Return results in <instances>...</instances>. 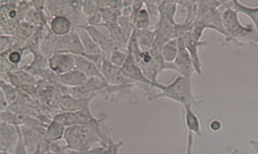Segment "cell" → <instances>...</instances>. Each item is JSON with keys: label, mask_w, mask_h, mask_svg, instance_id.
Instances as JSON below:
<instances>
[{"label": "cell", "mask_w": 258, "mask_h": 154, "mask_svg": "<svg viewBox=\"0 0 258 154\" xmlns=\"http://www.w3.org/2000/svg\"><path fill=\"white\" fill-rule=\"evenodd\" d=\"M178 50V38H173L166 42L161 48V54L164 62H172Z\"/></svg>", "instance_id": "7402d4cb"}, {"label": "cell", "mask_w": 258, "mask_h": 154, "mask_svg": "<svg viewBox=\"0 0 258 154\" xmlns=\"http://www.w3.org/2000/svg\"><path fill=\"white\" fill-rule=\"evenodd\" d=\"M85 29L102 51L108 50L111 46V41L109 37L95 26L89 25Z\"/></svg>", "instance_id": "44dd1931"}, {"label": "cell", "mask_w": 258, "mask_h": 154, "mask_svg": "<svg viewBox=\"0 0 258 154\" xmlns=\"http://www.w3.org/2000/svg\"><path fill=\"white\" fill-rule=\"evenodd\" d=\"M75 56L76 69L84 73L88 78H99L104 80L100 68L93 62L83 55Z\"/></svg>", "instance_id": "9a60e30c"}, {"label": "cell", "mask_w": 258, "mask_h": 154, "mask_svg": "<svg viewBox=\"0 0 258 154\" xmlns=\"http://www.w3.org/2000/svg\"><path fill=\"white\" fill-rule=\"evenodd\" d=\"M0 97L1 112H4L8 110L9 103L1 90Z\"/></svg>", "instance_id": "4dcf8cb0"}, {"label": "cell", "mask_w": 258, "mask_h": 154, "mask_svg": "<svg viewBox=\"0 0 258 154\" xmlns=\"http://www.w3.org/2000/svg\"><path fill=\"white\" fill-rule=\"evenodd\" d=\"M194 143V134L187 131L185 154H192Z\"/></svg>", "instance_id": "83f0119b"}, {"label": "cell", "mask_w": 258, "mask_h": 154, "mask_svg": "<svg viewBox=\"0 0 258 154\" xmlns=\"http://www.w3.org/2000/svg\"><path fill=\"white\" fill-rule=\"evenodd\" d=\"M133 4L131 19L136 29L141 30L148 28L151 23L149 13L144 7V2L136 1Z\"/></svg>", "instance_id": "4fadbf2b"}, {"label": "cell", "mask_w": 258, "mask_h": 154, "mask_svg": "<svg viewBox=\"0 0 258 154\" xmlns=\"http://www.w3.org/2000/svg\"><path fill=\"white\" fill-rule=\"evenodd\" d=\"M121 69L123 74L132 81L139 85L142 84L150 86L152 81L146 76L131 53L128 51H127L126 60Z\"/></svg>", "instance_id": "7c38bea8"}, {"label": "cell", "mask_w": 258, "mask_h": 154, "mask_svg": "<svg viewBox=\"0 0 258 154\" xmlns=\"http://www.w3.org/2000/svg\"><path fill=\"white\" fill-rule=\"evenodd\" d=\"M68 151L69 154H87V152L75 151L68 149Z\"/></svg>", "instance_id": "d6a6232c"}, {"label": "cell", "mask_w": 258, "mask_h": 154, "mask_svg": "<svg viewBox=\"0 0 258 154\" xmlns=\"http://www.w3.org/2000/svg\"><path fill=\"white\" fill-rule=\"evenodd\" d=\"M150 87L158 89L159 92L147 97L149 102L164 98L175 102L183 107L187 105L198 106L203 102L196 98L191 80L183 76L178 75L167 84L152 81Z\"/></svg>", "instance_id": "3957f363"}, {"label": "cell", "mask_w": 258, "mask_h": 154, "mask_svg": "<svg viewBox=\"0 0 258 154\" xmlns=\"http://www.w3.org/2000/svg\"><path fill=\"white\" fill-rule=\"evenodd\" d=\"M52 119L66 127L78 125H94L100 121V116L95 117L91 111H62L55 115Z\"/></svg>", "instance_id": "52a82bcc"}, {"label": "cell", "mask_w": 258, "mask_h": 154, "mask_svg": "<svg viewBox=\"0 0 258 154\" xmlns=\"http://www.w3.org/2000/svg\"><path fill=\"white\" fill-rule=\"evenodd\" d=\"M94 98L80 99L68 95H65L60 99V108L62 111H91L90 107V103Z\"/></svg>", "instance_id": "5bb4252c"}, {"label": "cell", "mask_w": 258, "mask_h": 154, "mask_svg": "<svg viewBox=\"0 0 258 154\" xmlns=\"http://www.w3.org/2000/svg\"><path fill=\"white\" fill-rule=\"evenodd\" d=\"M127 56V51H123L118 48L113 49L110 53L109 60L114 65L121 67Z\"/></svg>", "instance_id": "d4e9b609"}, {"label": "cell", "mask_w": 258, "mask_h": 154, "mask_svg": "<svg viewBox=\"0 0 258 154\" xmlns=\"http://www.w3.org/2000/svg\"><path fill=\"white\" fill-rule=\"evenodd\" d=\"M181 37L184 45L190 55L195 73L198 75L202 74V67L199 52L200 48L207 45V42L196 40L190 31L185 33Z\"/></svg>", "instance_id": "9c48e42d"}, {"label": "cell", "mask_w": 258, "mask_h": 154, "mask_svg": "<svg viewBox=\"0 0 258 154\" xmlns=\"http://www.w3.org/2000/svg\"><path fill=\"white\" fill-rule=\"evenodd\" d=\"M192 106L187 105L183 107L184 121L187 131L201 137L202 135L200 120L192 109Z\"/></svg>", "instance_id": "e0dca14e"}, {"label": "cell", "mask_w": 258, "mask_h": 154, "mask_svg": "<svg viewBox=\"0 0 258 154\" xmlns=\"http://www.w3.org/2000/svg\"><path fill=\"white\" fill-rule=\"evenodd\" d=\"M50 28L52 32L56 35L66 36L72 32V23L68 17L57 16L50 22Z\"/></svg>", "instance_id": "ac0fdd59"}, {"label": "cell", "mask_w": 258, "mask_h": 154, "mask_svg": "<svg viewBox=\"0 0 258 154\" xmlns=\"http://www.w3.org/2000/svg\"><path fill=\"white\" fill-rule=\"evenodd\" d=\"M222 123L221 121L217 119H214L211 120L209 123L210 129L214 132H217L221 129Z\"/></svg>", "instance_id": "f546056e"}, {"label": "cell", "mask_w": 258, "mask_h": 154, "mask_svg": "<svg viewBox=\"0 0 258 154\" xmlns=\"http://www.w3.org/2000/svg\"><path fill=\"white\" fill-rule=\"evenodd\" d=\"M1 152L13 153L20 130V126H16L1 121Z\"/></svg>", "instance_id": "30bf717a"}, {"label": "cell", "mask_w": 258, "mask_h": 154, "mask_svg": "<svg viewBox=\"0 0 258 154\" xmlns=\"http://www.w3.org/2000/svg\"><path fill=\"white\" fill-rule=\"evenodd\" d=\"M99 122L94 125H78L66 127L63 139L67 148L88 152L100 145L108 126V114L100 113Z\"/></svg>", "instance_id": "6da1fadb"}, {"label": "cell", "mask_w": 258, "mask_h": 154, "mask_svg": "<svg viewBox=\"0 0 258 154\" xmlns=\"http://www.w3.org/2000/svg\"><path fill=\"white\" fill-rule=\"evenodd\" d=\"M81 39L85 53L87 54H99L102 53V50L94 41L85 29L80 28L76 31Z\"/></svg>", "instance_id": "ffe728a7"}, {"label": "cell", "mask_w": 258, "mask_h": 154, "mask_svg": "<svg viewBox=\"0 0 258 154\" xmlns=\"http://www.w3.org/2000/svg\"><path fill=\"white\" fill-rule=\"evenodd\" d=\"M178 50L175 60L172 62H164L163 69L170 70L191 80L195 70L190 55L185 48L181 36L178 38Z\"/></svg>", "instance_id": "5b68a950"}, {"label": "cell", "mask_w": 258, "mask_h": 154, "mask_svg": "<svg viewBox=\"0 0 258 154\" xmlns=\"http://www.w3.org/2000/svg\"><path fill=\"white\" fill-rule=\"evenodd\" d=\"M48 64L54 73L61 74L76 68L75 56L68 52L56 53L49 57Z\"/></svg>", "instance_id": "8fae6325"}, {"label": "cell", "mask_w": 258, "mask_h": 154, "mask_svg": "<svg viewBox=\"0 0 258 154\" xmlns=\"http://www.w3.org/2000/svg\"><path fill=\"white\" fill-rule=\"evenodd\" d=\"M249 142V145L255 151V154H258V140L252 139L250 140Z\"/></svg>", "instance_id": "1f68e13d"}, {"label": "cell", "mask_w": 258, "mask_h": 154, "mask_svg": "<svg viewBox=\"0 0 258 154\" xmlns=\"http://www.w3.org/2000/svg\"><path fill=\"white\" fill-rule=\"evenodd\" d=\"M222 1H200L198 2L196 18L204 29H211L228 38L224 30L221 18L220 7Z\"/></svg>", "instance_id": "277c9868"}, {"label": "cell", "mask_w": 258, "mask_h": 154, "mask_svg": "<svg viewBox=\"0 0 258 154\" xmlns=\"http://www.w3.org/2000/svg\"><path fill=\"white\" fill-rule=\"evenodd\" d=\"M1 154H14V153H7V152H1Z\"/></svg>", "instance_id": "d590c367"}, {"label": "cell", "mask_w": 258, "mask_h": 154, "mask_svg": "<svg viewBox=\"0 0 258 154\" xmlns=\"http://www.w3.org/2000/svg\"><path fill=\"white\" fill-rule=\"evenodd\" d=\"M69 35V52L74 55H83L85 53L84 48L77 32H71Z\"/></svg>", "instance_id": "cb8c5ba5"}, {"label": "cell", "mask_w": 258, "mask_h": 154, "mask_svg": "<svg viewBox=\"0 0 258 154\" xmlns=\"http://www.w3.org/2000/svg\"><path fill=\"white\" fill-rule=\"evenodd\" d=\"M66 129L62 123L52 119L46 127V135L50 141L59 140L63 138Z\"/></svg>", "instance_id": "603a6c76"}, {"label": "cell", "mask_w": 258, "mask_h": 154, "mask_svg": "<svg viewBox=\"0 0 258 154\" xmlns=\"http://www.w3.org/2000/svg\"><path fill=\"white\" fill-rule=\"evenodd\" d=\"M1 90L4 93L9 104L16 101L17 97V91L12 85L2 81Z\"/></svg>", "instance_id": "484cf974"}, {"label": "cell", "mask_w": 258, "mask_h": 154, "mask_svg": "<svg viewBox=\"0 0 258 154\" xmlns=\"http://www.w3.org/2000/svg\"><path fill=\"white\" fill-rule=\"evenodd\" d=\"M222 22L228 38L222 45L232 42L238 46L248 45L258 47V32L253 25H244L239 19V13L232 7V1H222L220 7Z\"/></svg>", "instance_id": "7a4b0ae2"}, {"label": "cell", "mask_w": 258, "mask_h": 154, "mask_svg": "<svg viewBox=\"0 0 258 154\" xmlns=\"http://www.w3.org/2000/svg\"><path fill=\"white\" fill-rule=\"evenodd\" d=\"M229 154H241L237 148H233Z\"/></svg>", "instance_id": "836d02e7"}, {"label": "cell", "mask_w": 258, "mask_h": 154, "mask_svg": "<svg viewBox=\"0 0 258 154\" xmlns=\"http://www.w3.org/2000/svg\"><path fill=\"white\" fill-rule=\"evenodd\" d=\"M96 3L94 1H84L83 3L82 10L87 16H92L96 10Z\"/></svg>", "instance_id": "4316f807"}, {"label": "cell", "mask_w": 258, "mask_h": 154, "mask_svg": "<svg viewBox=\"0 0 258 154\" xmlns=\"http://www.w3.org/2000/svg\"><path fill=\"white\" fill-rule=\"evenodd\" d=\"M232 7L238 13H242L248 17L252 23V25L258 32V6L251 7L246 6L239 1H232Z\"/></svg>", "instance_id": "d6986e66"}, {"label": "cell", "mask_w": 258, "mask_h": 154, "mask_svg": "<svg viewBox=\"0 0 258 154\" xmlns=\"http://www.w3.org/2000/svg\"><path fill=\"white\" fill-rule=\"evenodd\" d=\"M100 71L104 80L109 85L135 83L123 74L121 67L113 64L109 58L104 54Z\"/></svg>", "instance_id": "ba28073f"}, {"label": "cell", "mask_w": 258, "mask_h": 154, "mask_svg": "<svg viewBox=\"0 0 258 154\" xmlns=\"http://www.w3.org/2000/svg\"><path fill=\"white\" fill-rule=\"evenodd\" d=\"M108 84L99 78H89L82 85L73 88L66 87V95L77 98L89 99L100 95Z\"/></svg>", "instance_id": "8992f818"}, {"label": "cell", "mask_w": 258, "mask_h": 154, "mask_svg": "<svg viewBox=\"0 0 258 154\" xmlns=\"http://www.w3.org/2000/svg\"><path fill=\"white\" fill-rule=\"evenodd\" d=\"M88 78L84 73L76 68L57 75V80L60 84L68 88L80 86L85 83Z\"/></svg>", "instance_id": "2e32d148"}, {"label": "cell", "mask_w": 258, "mask_h": 154, "mask_svg": "<svg viewBox=\"0 0 258 154\" xmlns=\"http://www.w3.org/2000/svg\"><path fill=\"white\" fill-rule=\"evenodd\" d=\"M21 56L18 51H12L8 55V60L13 64H16L20 61Z\"/></svg>", "instance_id": "f1b7e54d"}, {"label": "cell", "mask_w": 258, "mask_h": 154, "mask_svg": "<svg viewBox=\"0 0 258 154\" xmlns=\"http://www.w3.org/2000/svg\"><path fill=\"white\" fill-rule=\"evenodd\" d=\"M45 154H56V153H53V152H52L51 151H48Z\"/></svg>", "instance_id": "e575fe53"}]
</instances>
